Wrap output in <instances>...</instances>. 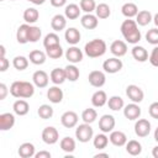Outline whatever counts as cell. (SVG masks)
Instances as JSON below:
<instances>
[{
    "mask_svg": "<svg viewBox=\"0 0 158 158\" xmlns=\"http://www.w3.org/2000/svg\"><path fill=\"white\" fill-rule=\"evenodd\" d=\"M64 38L67 41L68 44H72V46H75L80 42V38H81V35L79 32L78 28L75 27H69L65 30L64 32Z\"/></svg>",
    "mask_w": 158,
    "mask_h": 158,
    "instance_id": "obj_16",
    "label": "cell"
},
{
    "mask_svg": "<svg viewBox=\"0 0 158 158\" xmlns=\"http://www.w3.org/2000/svg\"><path fill=\"white\" fill-rule=\"evenodd\" d=\"M151 132V122L147 118H138L135 123V133L136 136L143 138L147 137Z\"/></svg>",
    "mask_w": 158,
    "mask_h": 158,
    "instance_id": "obj_9",
    "label": "cell"
},
{
    "mask_svg": "<svg viewBox=\"0 0 158 158\" xmlns=\"http://www.w3.org/2000/svg\"><path fill=\"white\" fill-rule=\"evenodd\" d=\"M46 54L51 59H59L63 56V48H62L60 43L59 44L51 46V47H47L46 48Z\"/></svg>",
    "mask_w": 158,
    "mask_h": 158,
    "instance_id": "obj_38",
    "label": "cell"
},
{
    "mask_svg": "<svg viewBox=\"0 0 158 158\" xmlns=\"http://www.w3.org/2000/svg\"><path fill=\"white\" fill-rule=\"evenodd\" d=\"M123 67V63L121 59H118L117 57H112V58H109L106 59L104 63H102V69L105 73H109V74H115L117 72H120Z\"/></svg>",
    "mask_w": 158,
    "mask_h": 158,
    "instance_id": "obj_5",
    "label": "cell"
},
{
    "mask_svg": "<svg viewBox=\"0 0 158 158\" xmlns=\"http://www.w3.org/2000/svg\"><path fill=\"white\" fill-rule=\"evenodd\" d=\"M152 20H153V16H152L151 11H148V10L138 11V14L136 15V22L139 26H147L148 23H151Z\"/></svg>",
    "mask_w": 158,
    "mask_h": 158,
    "instance_id": "obj_33",
    "label": "cell"
},
{
    "mask_svg": "<svg viewBox=\"0 0 158 158\" xmlns=\"http://www.w3.org/2000/svg\"><path fill=\"white\" fill-rule=\"evenodd\" d=\"M59 36L54 32H51V33H47L43 38V46L44 48L47 47H51V46H54V44H59Z\"/></svg>",
    "mask_w": 158,
    "mask_h": 158,
    "instance_id": "obj_43",
    "label": "cell"
},
{
    "mask_svg": "<svg viewBox=\"0 0 158 158\" xmlns=\"http://www.w3.org/2000/svg\"><path fill=\"white\" fill-rule=\"evenodd\" d=\"M28 59H30V62H31L32 64H35V65H41V64H43V63L46 62L47 54H46L44 52L40 51V49H33V51L30 52Z\"/></svg>",
    "mask_w": 158,
    "mask_h": 158,
    "instance_id": "obj_26",
    "label": "cell"
},
{
    "mask_svg": "<svg viewBox=\"0 0 158 158\" xmlns=\"http://www.w3.org/2000/svg\"><path fill=\"white\" fill-rule=\"evenodd\" d=\"M59 146H60V149L64 151L65 153H73L75 151V139L72 138V137H63L59 142Z\"/></svg>",
    "mask_w": 158,
    "mask_h": 158,
    "instance_id": "obj_34",
    "label": "cell"
},
{
    "mask_svg": "<svg viewBox=\"0 0 158 158\" xmlns=\"http://www.w3.org/2000/svg\"><path fill=\"white\" fill-rule=\"evenodd\" d=\"M49 75L44 72V70H36L32 75V81L35 84V86L42 89V88H46L48 85V81H49Z\"/></svg>",
    "mask_w": 158,
    "mask_h": 158,
    "instance_id": "obj_15",
    "label": "cell"
},
{
    "mask_svg": "<svg viewBox=\"0 0 158 158\" xmlns=\"http://www.w3.org/2000/svg\"><path fill=\"white\" fill-rule=\"evenodd\" d=\"M12 65L17 70H25L28 67V59L23 56H16L12 59Z\"/></svg>",
    "mask_w": 158,
    "mask_h": 158,
    "instance_id": "obj_42",
    "label": "cell"
},
{
    "mask_svg": "<svg viewBox=\"0 0 158 158\" xmlns=\"http://www.w3.org/2000/svg\"><path fill=\"white\" fill-rule=\"evenodd\" d=\"M63 96H64L63 90H62L58 85L51 86V88L47 90V98H48V100H49L52 104H59V102H62Z\"/></svg>",
    "mask_w": 158,
    "mask_h": 158,
    "instance_id": "obj_17",
    "label": "cell"
},
{
    "mask_svg": "<svg viewBox=\"0 0 158 158\" xmlns=\"http://www.w3.org/2000/svg\"><path fill=\"white\" fill-rule=\"evenodd\" d=\"M154 139H156V142H158V127L154 131Z\"/></svg>",
    "mask_w": 158,
    "mask_h": 158,
    "instance_id": "obj_58",
    "label": "cell"
},
{
    "mask_svg": "<svg viewBox=\"0 0 158 158\" xmlns=\"http://www.w3.org/2000/svg\"><path fill=\"white\" fill-rule=\"evenodd\" d=\"M37 114H38V116H40L41 118L48 120V118H51V117L53 116V107H52L51 105L43 104V105H41V106L38 107Z\"/></svg>",
    "mask_w": 158,
    "mask_h": 158,
    "instance_id": "obj_41",
    "label": "cell"
},
{
    "mask_svg": "<svg viewBox=\"0 0 158 158\" xmlns=\"http://www.w3.org/2000/svg\"><path fill=\"white\" fill-rule=\"evenodd\" d=\"M67 26V17L64 15H60V14H57L52 17L51 20V27L53 31L56 32H60L62 30H64Z\"/></svg>",
    "mask_w": 158,
    "mask_h": 158,
    "instance_id": "obj_22",
    "label": "cell"
},
{
    "mask_svg": "<svg viewBox=\"0 0 158 158\" xmlns=\"http://www.w3.org/2000/svg\"><path fill=\"white\" fill-rule=\"evenodd\" d=\"M51 81L54 84V85H60L63 84L65 80H67V75H65V70L62 69V68H54L51 74Z\"/></svg>",
    "mask_w": 158,
    "mask_h": 158,
    "instance_id": "obj_24",
    "label": "cell"
},
{
    "mask_svg": "<svg viewBox=\"0 0 158 158\" xmlns=\"http://www.w3.org/2000/svg\"><path fill=\"white\" fill-rule=\"evenodd\" d=\"M22 17H23V20H25L26 23H35L40 19V12L35 7H28V9H26L23 11Z\"/></svg>",
    "mask_w": 158,
    "mask_h": 158,
    "instance_id": "obj_32",
    "label": "cell"
},
{
    "mask_svg": "<svg viewBox=\"0 0 158 158\" xmlns=\"http://www.w3.org/2000/svg\"><path fill=\"white\" fill-rule=\"evenodd\" d=\"M12 109H14V112H15L16 115H19V116H25V115H27L28 111H30V105H28V102H27L26 100L19 99V100H16V101L14 102Z\"/></svg>",
    "mask_w": 158,
    "mask_h": 158,
    "instance_id": "obj_25",
    "label": "cell"
},
{
    "mask_svg": "<svg viewBox=\"0 0 158 158\" xmlns=\"http://www.w3.org/2000/svg\"><path fill=\"white\" fill-rule=\"evenodd\" d=\"M98 118V112L93 107H88L81 112V120L85 123H93Z\"/></svg>",
    "mask_w": 158,
    "mask_h": 158,
    "instance_id": "obj_40",
    "label": "cell"
},
{
    "mask_svg": "<svg viewBox=\"0 0 158 158\" xmlns=\"http://www.w3.org/2000/svg\"><path fill=\"white\" fill-rule=\"evenodd\" d=\"M95 15L98 16V19H101V20H105L107 17H110L111 15V9L107 4L105 2H101L99 5H96V9H95Z\"/></svg>",
    "mask_w": 158,
    "mask_h": 158,
    "instance_id": "obj_37",
    "label": "cell"
},
{
    "mask_svg": "<svg viewBox=\"0 0 158 158\" xmlns=\"http://www.w3.org/2000/svg\"><path fill=\"white\" fill-rule=\"evenodd\" d=\"M131 53H132V57H133L137 62H141V63L148 60V57H149L147 49H146L144 47H142V46H137V44H135V46L132 47Z\"/></svg>",
    "mask_w": 158,
    "mask_h": 158,
    "instance_id": "obj_23",
    "label": "cell"
},
{
    "mask_svg": "<svg viewBox=\"0 0 158 158\" xmlns=\"http://www.w3.org/2000/svg\"><path fill=\"white\" fill-rule=\"evenodd\" d=\"M42 141L46 144H54L59 141V132L53 126H47L42 131Z\"/></svg>",
    "mask_w": 158,
    "mask_h": 158,
    "instance_id": "obj_6",
    "label": "cell"
},
{
    "mask_svg": "<svg viewBox=\"0 0 158 158\" xmlns=\"http://www.w3.org/2000/svg\"><path fill=\"white\" fill-rule=\"evenodd\" d=\"M10 94L17 99H28L35 94V84L25 80H16L10 85Z\"/></svg>",
    "mask_w": 158,
    "mask_h": 158,
    "instance_id": "obj_2",
    "label": "cell"
},
{
    "mask_svg": "<svg viewBox=\"0 0 158 158\" xmlns=\"http://www.w3.org/2000/svg\"><path fill=\"white\" fill-rule=\"evenodd\" d=\"M146 41L149 44L158 46V28H151L146 33Z\"/></svg>",
    "mask_w": 158,
    "mask_h": 158,
    "instance_id": "obj_46",
    "label": "cell"
},
{
    "mask_svg": "<svg viewBox=\"0 0 158 158\" xmlns=\"http://www.w3.org/2000/svg\"><path fill=\"white\" fill-rule=\"evenodd\" d=\"M115 125H116V121L112 115H107V114L102 115L99 120V128L104 133H109V132L114 131Z\"/></svg>",
    "mask_w": 158,
    "mask_h": 158,
    "instance_id": "obj_10",
    "label": "cell"
},
{
    "mask_svg": "<svg viewBox=\"0 0 158 158\" xmlns=\"http://www.w3.org/2000/svg\"><path fill=\"white\" fill-rule=\"evenodd\" d=\"M120 30H121V33L127 43H131L135 46L141 41L142 35H141V31L138 30V25L135 20H131V19L125 20L121 23Z\"/></svg>",
    "mask_w": 158,
    "mask_h": 158,
    "instance_id": "obj_1",
    "label": "cell"
},
{
    "mask_svg": "<svg viewBox=\"0 0 158 158\" xmlns=\"http://www.w3.org/2000/svg\"><path fill=\"white\" fill-rule=\"evenodd\" d=\"M35 158H51V153L48 151H40L35 154Z\"/></svg>",
    "mask_w": 158,
    "mask_h": 158,
    "instance_id": "obj_52",
    "label": "cell"
},
{
    "mask_svg": "<svg viewBox=\"0 0 158 158\" xmlns=\"http://www.w3.org/2000/svg\"><path fill=\"white\" fill-rule=\"evenodd\" d=\"M27 1H30V2H32L35 5H42V4L46 2V0H27Z\"/></svg>",
    "mask_w": 158,
    "mask_h": 158,
    "instance_id": "obj_53",
    "label": "cell"
},
{
    "mask_svg": "<svg viewBox=\"0 0 158 158\" xmlns=\"http://www.w3.org/2000/svg\"><path fill=\"white\" fill-rule=\"evenodd\" d=\"M121 12H122V15L125 17L132 19V17H136V15L138 14V7H137V5L135 2H130L128 1V2H126V4L122 5Z\"/></svg>",
    "mask_w": 158,
    "mask_h": 158,
    "instance_id": "obj_28",
    "label": "cell"
},
{
    "mask_svg": "<svg viewBox=\"0 0 158 158\" xmlns=\"http://www.w3.org/2000/svg\"><path fill=\"white\" fill-rule=\"evenodd\" d=\"M94 136V131L90 126V123H81L79 126H77L75 128V138L81 142V143H86L89 142Z\"/></svg>",
    "mask_w": 158,
    "mask_h": 158,
    "instance_id": "obj_4",
    "label": "cell"
},
{
    "mask_svg": "<svg viewBox=\"0 0 158 158\" xmlns=\"http://www.w3.org/2000/svg\"><path fill=\"white\" fill-rule=\"evenodd\" d=\"M94 157H95V158H99V157H105V158H109L110 156H109V153H98V154H95Z\"/></svg>",
    "mask_w": 158,
    "mask_h": 158,
    "instance_id": "obj_55",
    "label": "cell"
},
{
    "mask_svg": "<svg viewBox=\"0 0 158 158\" xmlns=\"http://www.w3.org/2000/svg\"><path fill=\"white\" fill-rule=\"evenodd\" d=\"M107 95L104 90H98L91 96V104L95 107H102L105 104H107Z\"/></svg>",
    "mask_w": 158,
    "mask_h": 158,
    "instance_id": "obj_27",
    "label": "cell"
},
{
    "mask_svg": "<svg viewBox=\"0 0 158 158\" xmlns=\"http://www.w3.org/2000/svg\"><path fill=\"white\" fill-rule=\"evenodd\" d=\"M110 52L117 58L123 57L127 53V43L125 41H121V40H115L110 44Z\"/></svg>",
    "mask_w": 158,
    "mask_h": 158,
    "instance_id": "obj_14",
    "label": "cell"
},
{
    "mask_svg": "<svg viewBox=\"0 0 158 158\" xmlns=\"http://www.w3.org/2000/svg\"><path fill=\"white\" fill-rule=\"evenodd\" d=\"M64 56H65V58H67V60L69 63L77 64V63H80L83 60V56L84 54H83V51L80 48H78L77 46H72L65 51Z\"/></svg>",
    "mask_w": 158,
    "mask_h": 158,
    "instance_id": "obj_11",
    "label": "cell"
},
{
    "mask_svg": "<svg viewBox=\"0 0 158 158\" xmlns=\"http://www.w3.org/2000/svg\"><path fill=\"white\" fill-rule=\"evenodd\" d=\"M65 75H67V80L69 81H77L79 79V75H80V72L79 69L75 67V64H68L65 68Z\"/></svg>",
    "mask_w": 158,
    "mask_h": 158,
    "instance_id": "obj_39",
    "label": "cell"
},
{
    "mask_svg": "<svg viewBox=\"0 0 158 158\" xmlns=\"http://www.w3.org/2000/svg\"><path fill=\"white\" fill-rule=\"evenodd\" d=\"M152 156H153L154 158H158V146L153 147V149H152Z\"/></svg>",
    "mask_w": 158,
    "mask_h": 158,
    "instance_id": "obj_54",
    "label": "cell"
},
{
    "mask_svg": "<svg viewBox=\"0 0 158 158\" xmlns=\"http://www.w3.org/2000/svg\"><path fill=\"white\" fill-rule=\"evenodd\" d=\"M0 57H5V47H4V44H0Z\"/></svg>",
    "mask_w": 158,
    "mask_h": 158,
    "instance_id": "obj_56",
    "label": "cell"
},
{
    "mask_svg": "<svg viewBox=\"0 0 158 158\" xmlns=\"http://www.w3.org/2000/svg\"><path fill=\"white\" fill-rule=\"evenodd\" d=\"M107 106L112 111H118V110H121V109L125 107V101H123V99L121 96L114 95V96H111L107 100Z\"/></svg>",
    "mask_w": 158,
    "mask_h": 158,
    "instance_id": "obj_35",
    "label": "cell"
},
{
    "mask_svg": "<svg viewBox=\"0 0 158 158\" xmlns=\"http://www.w3.org/2000/svg\"><path fill=\"white\" fill-rule=\"evenodd\" d=\"M53 7H62L67 4V0H49Z\"/></svg>",
    "mask_w": 158,
    "mask_h": 158,
    "instance_id": "obj_51",
    "label": "cell"
},
{
    "mask_svg": "<svg viewBox=\"0 0 158 158\" xmlns=\"http://www.w3.org/2000/svg\"><path fill=\"white\" fill-rule=\"evenodd\" d=\"M79 6L81 11H84L85 14H91L96 9V2L95 0H80Z\"/></svg>",
    "mask_w": 158,
    "mask_h": 158,
    "instance_id": "obj_44",
    "label": "cell"
},
{
    "mask_svg": "<svg viewBox=\"0 0 158 158\" xmlns=\"http://www.w3.org/2000/svg\"><path fill=\"white\" fill-rule=\"evenodd\" d=\"M109 141H110L109 137H107L104 132H101V133H98V135L94 137V139H93V144H94V147H95L96 149L101 151V149H105V148H106Z\"/></svg>",
    "mask_w": 158,
    "mask_h": 158,
    "instance_id": "obj_36",
    "label": "cell"
},
{
    "mask_svg": "<svg viewBox=\"0 0 158 158\" xmlns=\"http://www.w3.org/2000/svg\"><path fill=\"white\" fill-rule=\"evenodd\" d=\"M28 31H30V25L28 23H23L21 25L17 31H16V40L19 43L25 44L28 42Z\"/></svg>",
    "mask_w": 158,
    "mask_h": 158,
    "instance_id": "obj_30",
    "label": "cell"
},
{
    "mask_svg": "<svg viewBox=\"0 0 158 158\" xmlns=\"http://www.w3.org/2000/svg\"><path fill=\"white\" fill-rule=\"evenodd\" d=\"M9 65H10L9 59H6V57H0V72L1 73L6 72L7 68H9Z\"/></svg>",
    "mask_w": 158,
    "mask_h": 158,
    "instance_id": "obj_49",
    "label": "cell"
},
{
    "mask_svg": "<svg viewBox=\"0 0 158 158\" xmlns=\"http://www.w3.org/2000/svg\"><path fill=\"white\" fill-rule=\"evenodd\" d=\"M141 107L138 106V104L136 102H131L128 105H126L123 107V115L127 120H131V121H135V120H138L139 116H141Z\"/></svg>",
    "mask_w": 158,
    "mask_h": 158,
    "instance_id": "obj_13",
    "label": "cell"
},
{
    "mask_svg": "<svg viewBox=\"0 0 158 158\" xmlns=\"http://www.w3.org/2000/svg\"><path fill=\"white\" fill-rule=\"evenodd\" d=\"M80 6L77 5V4H69L65 6L64 9V16L69 20H77L79 16H80Z\"/></svg>",
    "mask_w": 158,
    "mask_h": 158,
    "instance_id": "obj_29",
    "label": "cell"
},
{
    "mask_svg": "<svg viewBox=\"0 0 158 158\" xmlns=\"http://www.w3.org/2000/svg\"><path fill=\"white\" fill-rule=\"evenodd\" d=\"M17 153H19V156H20L21 158H31V157H35V154H36V148H35L33 143H31V142H25V143L20 144Z\"/></svg>",
    "mask_w": 158,
    "mask_h": 158,
    "instance_id": "obj_21",
    "label": "cell"
},
{
    "mask_svg": "<svg viewBox=\"0 0 158 158\" xmlns=\"http://www.w3.org/2000/svg\"><path fill=\"white\" fill-rule=\"evenodd\" d=\"M148 60L153 67H158V46H156L152 49V52H151V54L148 57Z\"/></svg>",
    "mask_w": 158,
    "mask_h": 158,
    "instance_id": "obj_47",
    "label": "cell"
},
{
    "mask_svg": "<svg viewBox=\"0 0 158 158\" xmlns=\"http://www.w3.org/2000/svg\"><path fill=\"white\" fill-rule=\"evenodd\" d=\"M42 36V31L38 26H30V31H28V42H37Z\"/></svg>",
    "mask_w": 158,
    "mask_h": 158,
    "instance_id": "obj_45",
    "label": "cell"
},
{
    "mask_svg": "<svg viewBox=\"0 0 158 158\" xmlns=\"http://www.w3.org/2000/svg\"><path fill=\"white\" fill-rule=\"evenodd\" d=\"M80 23L84 28L86 30H94L98 27L99 25V20H98V16L96 15H93V14H85L81 16L80 19Z\"/></svg>",
    "mask_w": 158,
    "mask_h": 158,
    "instance_id": "obj_18",
    "label": "cell"
},
{
    "mask_svg": "<svg viewBox=\"0 0 158 158\" xmlns=\"http://www.w3.org/2000/svg\"><path fill=\"white\" fill-rule=\"evenodd\" d=\"M88 80H89V84L91 86H94V88H101L106 83V75L101 70H93V72L89 73Z\"/></svg>",
    "mask_w": 158,
    "mask_h": 158,
    "instance_id": "obj_8",
    "label": "cell"
},
{
    "mask_svg": "<svg viewBox=\"0 0 158 158\" xmlns=\"http://www.w3.org/2000/svg\"><path fill=\"white\" fill-rule=\"evenodd\" d=\"M11 1H15V0H11Z\"/></svg>",
    "mask_w": 158,
    "mask_h": 158,
    "instance_id": "obj_60",
    "label": "cell"
},
{
    "mask_svg": "<svg viewBox=\"0 0 158 158\" xmlns=\"http://www.w3.org/2000/svg\"><path fill=\"white\" fill-rule=\"evenodd\" d=\"M9 91H10V90L7 89L6 84L1 83V84H0V100H4V99L6 98V95H7Z\"/></svg>",
    "mask_w": 158,
    "mask_h": 158,
    "instance_id": "obj_50",
    "label": "cell"
},
{
    "mask_svg": "<svg viewBox=\"0 0 158 158\" xmlns=\"http://www.w3.org/2000/svg\"><path fill=\"white\" fill-rule=\"evenodd\" d=\"M15 125V116L11 112H4L0 115V130L7 131Z\"/></svg>",
    "mask_w": 158,
    "mask_h": 158,
    "instance_id": "obj_20",
    "label": "cell"
},
{
    "mask_svg": "<svg viewBox=\"0 0 158 158\" xmlns=\"http://www.w3.org/2000/svg\"><path fill=\"white\" fill-rule=\"evenodd\" d=\"M0 1H4V0H0Z\"/></svg>",
    "mask_w": 158,
    "mask_h": 158,
    "instance_id": "obj_59",
    "label": "cell"
},
{
    "mask_svg": "<svg viewBox=\"0 0 158 158\" xmlns=\"http://www.w3.org/2000/svg\"><path fill=\"white\" fill-rule=\"evenodd\" d=\"M153 22H154V25L158 27V12H157V14L153 16Z\"/></svg>",
    "mask_w": 158,
    "mask_h": 158,
    "instance_id": "obj_57",
    "label": "cell"
},
{
    "mask_svg": "<svg viewBox=\"0 0 158 158\" xmlns=\"http://www.w3.org/2000/svg\"><path fill=\"white\" fill-rule=\"evenodd\" d=\"M79 117L78 114L74 111H65L62 116H60V123L65 127V128H73L78 125Z\"/></svg>",
    "mask_w": 158,
    "mask_h": 158,
    "instance_id": "obj_12",
    "label": "cell"
},
{
    "mask_svg": "<svg viewBox=\"0 0 158 158\" xmlns=\"http://www.w3.org/2000/svg\"><path fill=\"white\" fill-rule=\"evenodd\" d=\"M148 112H149V115H151L152 118L158 120V101H154V102H152V104L149 105Z\"/></svg>",
    "mask_w": 158,
    "mask_h": 158,
    "instance_id": "obj_48",
    "label": "cell"
},
{
    "mask_svg": "<svg viewBox=\"0 0 158 158\" xmlns=\"http://www.w3.org/2000/svg\"><path fill=\"white\" fill-rule=\"evenodd\" d=\"M126 152L133 157L139 156L142 153V144L136 139H130L126 143Z\"/></svg>",
    "mask_w": 158,
    "mask_h": 158,
    "instance_id": "obj_31",
    "label": "cell"
},
{
    "mask_svg": "<svg viewBox=\"0 0 158 158\" xmlns=\"http://www.w3.org/2000/svg\"><path fill=\"white\" fill-rule=\"evenodd\" d=\"M106 49H107L106 42L101 38H94L88 43H85L84 46V53L89 58H99L106 53Z\"/></svg>",
    "mask_w": 158,
    "mask_h": 158,
    "instance_id": "obj_3",
    "label": "cell"
},
{
    "mask_svg": "<svg viewBox=\"0 0 158 158\" xmlns=\"http://www.w3.org/2000/svg\"><path fill=\"white\" fill-rule=\"evenodd\" d=\"M126 95H127V98L132 102H136V104H139L144 99L143 90L138 85H135V84L127 85V88H126Z\"/></svg>",
    "mask_w": 158,
    "mask_h": 158,
    "instance_id": "obj_7",
    "label": "cell"
},
{
    "mask_svg": "<svg viewBox=\"0 0 158 158\" xmlns=\"http://www.w3.org/2000/svg\"><path fill=\"white\" fill-rule=\"evenodd\" d=\"M109 139L116 147H122V146H126L127 143V136L122 131H111Z\"/></svg>",
    "mask_w": 158,
    "mask_h": 158,
    "instance_id": "obj_19",
    "label": "cell"
}]
</instances>
